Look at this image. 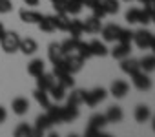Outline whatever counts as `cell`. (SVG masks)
Returning a JSON list of instances; mask_svg holds the SVG:
<instances>
[{"label": "cell", "mask_w": 155, "mask_h": 137, "mask_svg": "<svg viewBox=\"0 0 155 137\" xmlns=\"http://www.w3.org/2000/svg\"><path fill=\"white\" fill-rule=\"evenodd\" d=\"M144 9H146L150 15H153V13H155V0H146V2H144Z\"/></svg>", "instance_id": "obj_43"}, {"label": "cell", "mask_w": 155, "mask_h": 137, "mask_svg": "<svg viewBox=\"0 0 155 137\" xmlns=\"http://www.w3.org/2000/svg\"><path fill=\"white\" fill-rule=\"evenodd\" d=\"M11 108H13V113H17V115H26L28 110H29V101H28L26 97H17V99H13Z\"/></svg>", "instance_id": "obj_13"}, {"label": "cell", "mask_w": 155, "mask_h": 137, "mask_svg": "<svg viewBox=\"0 0 155 137\" xmlns=\"http://www.w3.org/2000/svg\"><path fill=\"white\" fill-rule=\"evenodd\" d=\"M24 2H26V6H29V8L38 6V0H24Z\"/></svg>", "instance_id": "obj_47"}, {"label": "cell", "mask_w": 155, "mask_h": 137, "mask_svg": "<svg viewBox=\"0 0 155 137\" xmlns=\"http://www.w3.org/2000/svg\"><path fill=\"white\" fill-rule=\"evenodd\" d=\"M91 9H93V17H97V18H101V20L106 17V11H104V8H102V4H101V2H99V4H95Z\"/></svg>", "instance_id": "obj_41"}, {"label": "cell", "mask_w": 155, "mask_h": 137, "mask_svg": "<svg viewBox=\"0 0 155 137\" xmlns=\"http://www.w3.org/2000/svg\"><path fill=\"white\" fill-rule=\"evenodd\" d=\"M6 35V28H4V24L0 22V40H2V37Z\"/></svg>", "instance_id": "obj_48"}, {"label": "cell", "mask_w": 155, "mask_h": 137, "mask_svg": "<svg viewBox=\"0 0 155 137\" xmlns=\"http://www.w3.org/2000/svg\"><path fill=\"white\" fill-rule=\"evenodd\" d=\"M108 97V92L104 88H95V90H90V92H84V104L88 106H97L99 102H102L104 99Z\"/></svg>", "instance_id": "obj_2"}, {"label": "cell", "mask_w": 155, "mask_h": 137, "mask_svg": "<svg viewBox=\"0 0 155 137\" xmlns=\"http://www.w3.org/2000/svg\"><path fill=\"white\" fill-rule=\"evenodd\" d=\"M68 104H73V106L84 104V90H73L71 95L68 97Z\"/></svg>", "instance_id": "obj_31"}, {"label": "cell", "mask_w": 155, "mask_h": 137, "mask_svg": "<svg viewBox=\"0 0 155 137\" xmlns=\"http://www.w3.org/2000/svg\"><path fill=\"white\" fill-rule=\"evenodd\" d=\"M101 31H102V38H104V42H115V40L119 38V31H120V28L115 26V24H108V26H104Z\"/></svg>", "instance_id": "obj_12"}, {"label": "cell", "mask_w": 155, "mask_h": 137, "mask_svg": "<svg viewBox=\"0 0 155 137\" xmlns=\"http://www.w3.org/2000/svg\"><path fill=\"white\" fill-rule=\"evenodd\" d=\"M139 22H140V24H144V26H146V24H150V22H151V15H150L146 9H140V15H139Z\"/></svg>", "instance_id": "obj_42"}, {"label": "cell", "mask_w": 155, "mask_h": 137, "mask_svg": "<svg viewBox=\"0 0 155 137\" xmlns=\"http://www.w3.org/2000/svg\"><path fill=\"white\" fill-rule=\"evenodd\" d=\"M9 11H13V2L11 0H0V13L6 15Z\"/></svg>", "instance_id": "obj_40"}, {"label": "cell", "mask_w": 155, "mask_h": 137, "mask_svg": "<svg viewBox=\"0 0 155 137\" xmlns=\"http://www.w3.org/2000/svg\"><path fill=\"white\" fill-rule=\"evenodd\" d=\"M57 82H60L66 90L68 88H73L75 86V79H73V73H64L60 77H57Z\"/></svg>", "instance_id": "obj_36"}, {"label": "cell", "mask_w": 155, "mask_h": 137, "mask_svg": "<svg viewBox=\"0 0 155 137\" xmlns=\"http://www.w3.org/2000/svg\"><path fill=\"white\" fill-rule=\"evenodd\" d=\"M66 60V66H68V70L69 73H77V72H81L82 70V66H84V60L77 55V53H71V55H66L64 57Z\"/></svg>", "instance_id": "obj_6"}, {"label": "cell", "mask_w": 155, "mask_h": 137, "mask_svg": "<svg viewBox=\"0 0 155 137\" xmlns=\"http://www.w3.org/2000/svg\"><path fill=\"white\" fill-rule=\"evenodd\" d=\"M6 119H8V112H6V108H4V106H0V124H2Z\"/></svg>", "instance_id": "obj_45"}, {"label": "cell", "mask_w": 155, "mask_h": 137, "mask_svg": "<svg viewBox=\"0 0 155 137\" xmlns=\"http://www.w3.org/2000/svg\"><path fill=\"white\" fill-rule=\"evenodd\" d=\"M120 70H122L124 73H128V75H133V73L140 72V64H139V60H137V58L126 57V58H122V60H120Z\"/></svg>", "instance_id": "obj_8"}, {"label": "cell", "mask_w": 155, "mask_h": 137, "mask_svg": "<svg viewBox=\"0 0 155 137\" xmlns=\"http://www.w3.org/2000/svg\"><path fill=\"white\" fill-rule=\"evenodd\" d=\"M106 124H108V119H106L104 113H95V115H91V117H90V122H88V126L97 128V130H102Z\"/></svg>", "instance_id": "obj_26"}, {"label": "cell", "mask_w": 155, "mask_h": 137, "mask_svg": "<svg viewBox=\"0 0 155 137\" xmlns=\"http://www.w3.org/2000/svg\"><path fill=\"white\" fill-rule=\"evenodd\" d=\"M57 82V79H55V75L53 73H40L38 77H37V88L38 90H44V92H49V88L53 86Z\"/></svg>", "instance_id": "obj_9"}, {"label": "cell", "mask_w": 155, "mask_h": 137, "mask_svg": "<svg viewBox=\"0 0 155 137\" xmlns=\"http://www.w3.org/2000/svg\"><path fill=\"white\" fill-rule=\"evenodd\" d=\"M44 60L42 58H33L29 64H28V73L31 77H38L40 73H44Z\"/></svg>", "instance_id": "obj_19"}, {"label": "cell", "mask_w": 155, "mask_h": 137, "mask_svg": "<svg viewBox=\"0 0 155 137\" xmlns=\"http://www.w3.org/2000/svg\"><path fill=\"white\" fill-rule=\"evenodd\" d=\"M82 29L86 31V33H91V35H95V33H99L101 29H102V24H101V18H97V17H90V18H86L84 22H82Z\"/></svg>", "instance_id": "obj_10"}, {"label": "cell", "mask_w": 155, "mask_h": 137, "mask_svg": "<svg viewBox=\"0 0 155 137\" xmlns=\"http://www.w3.org/2000/svg\"><path fill=\"white\" fill-rule=\"evenodd\" d=\"M0 44H2V49L6 53H15V51H18L20 37H18L17 31H6V35L2 37V40H0Z\"/></svg>", "instance_id": "obj_1"}, {"label": "cell", "mask_w": 155, "mask_h": 137, "mask_svg": "<svg viewBox=\"0 0 155 137\" xmlns=\"http://www.w3.org/2000/svg\"><path fill=\"white\" fill-rule=\"evenodd\" d=\"M37 26H38L40 31H44V33H53V31H55V24H53V18H51L49 15H42L40 22H38Z\"/></svg>", "instance_id": "obj_29"}, {"label": "cell", "mask_w": 155, "mask_h": 137, "mask_svg": "<svg viewBox=\"0 0 155 137\" xmlns=\"http://www.w3.org/2000/svg\"><path fill=\"white\" fill-rule=\"evenodd\" d=\"M46 110H48L46 113H48V117L53 121V124L62 122V106H53V104H49Z\"/></svg>", "instance_id": "obj_27"}, {"label": "cell", "mask_w": 155, "mask_h": 137, "mask_svg": "<svg viewBox=\"0 0 155 137\" xmlns=\"http://www.w3.org/2000/svg\"><path fill=\"white\" fill-rule=\"evenodd\" d=\"M79 42H81V38H73V37H69L68 40H64V42L60 44V48H62V53H64V55H71V53H77V48H79Z\"/></svg>", "instance_id": "obj_22"}, {"label": "cell", "mask_w": 155, "mask_h": 137, "mask_svg": "<svg viewBox=\"0 0 155 137\" xmlns=\"http://www.w3.org/2000/svg\"><path fill=\"white\" fill-rule=\"evenodd\" d=\"M124 2H131V0H124Z\"/></svg>", "instance_id": "obj_53"}, {"label": "cell", "mask_w": 155, "mask_h": 137, "mask_svg": "<svg viewBox=\"0 0 155 137\" xmlns=\"http://www.w3.org/2000/svg\"><path fill=\"white\" fill-rule=\"evenodd\" d=\"M133 117H135V121H137V122H146V121L151 117V112H150V108H148L146 104H139V106L135 108Z\"/></svg>", "instance_id": "obj_24"}, {"label": "cell", "mask_w": 155, "mask_h": 137, "mask_svg": "<svg viewBox=\"0 0 155 137\" xmlns=\"http://www.w3.org/2000/svg\"><path fill=\"white\" fill-rule=\"evenodd\" d=\"M151 22H155V13H153V15H151Z\"/></svg>", "instance_id": "obj_50"}, {"label": "cell", "mask_w": 155, "mask_h": 137, "mask_svg": "<svg viewBox=\"0 0 155 137\" xmlns=\"http://www.w3.org/2000/svg\"><path fill=\"white\" fill-rule=\"evenodd\" d=\"M68 33L73 37V38H81V35L84 33V29H82V20H79V18H69V26H68Z\"/></svg>", "instance_id": "obj_21"}, {"label": "cell", "mask_w": 155, "mask_h": 137, "mask_svg": "<svg viewBox=\"0 0 155 137\" xmlns=\"http://www.w3.org/2000/svg\"><path fill=\"white\" fill-rule=\"evenodd\" d=\"M49 95L55 99V101H62L66 97V88L60 84V82H55L51 88H49Z\"/></svg>", "instance_id": "obj_32"}, {"label": "cell", "mask_w": 155, "mask_h": 137, "mask_svg": "<svg viewBox=\"0 0 155 137\" xmlns=\"http://www.w3.org/2000/svg\"><path fill=\"white\" fill-rule=\"evenodd\" d=\"M37 49H38V44H37L35 38H20L18 51H22L24 55H33Z\"/></svg>", "instance_id": "obj_14"}, {"label": "cell", "mask_w": 155, "mask_h": 137, "mask_svg": "<svg viewBox=\"0 0 155 137\" xmlns=\"http://www.w3.org/2000/svg\"><path fill=\"white\" fill-rule=\"evenodd\" d=\"M51 18H53L55 29L68 31V26H69V17H68V13H55V15H51Z\"/></svg>", "instance_id": "obj_17"}, {"label": "cell", "mask_w": 155, "mask_h": 137, "mask_svg": "<svg viewBox=\"0 0 155 137\" xmlns=\"http://www.w3.org/2000/svg\"><path fill=\"white\" fill-rule=\"evenodd\" d=\"M33 95H35V101H37L42 108H48V106L51 104V102H49V95H48V92H44V90H38V88H37V90L33 92Z\"/></svg>", "instance_id": "obj_33"}, {"label": "cell", "mask_w": 155, "mask_h": 137, "mask_svg": "<svg viewBox=\"0 0 155 137\" xmlns=\"http://www.w3.org/2000/svg\"><path fill=\"white\" fill-rule=\"evenodd\" d=\"M48 57H49L51 62H58V60H62L66 55L62 53L60 44H58V42H53V44H49V48H48Z\"/></svg>", "instance_id": "obj_20"}, {"label": "cell", "mask_w": 155, "mask_h": 137, "mask_svg": "<svg viewBox=\"0 0 155 137\" xmlns=\"http://www.w3.org/2000/svg\"><path fill=\"white\" fill-rule=\"evenodd\" d=\"M119 42H128V44H131V40H133V31H130V29H122L120 28V31H119V38H117Z\"/></svg>", "instance_id": "obj_38"}, {"label": "cell", "mask_w": 155, "mask_h": 137, "mask_svg": "<svg viewBox=\"0 0 155 137\" xmlns=\"http://www.w3.org/2000/svg\"><path fill=\"white\" fill-rule=\"evenodd\" d=\"M18 15H20V20L26 22V24H38L40 18H42V15L35 9H20Z\"/></svg>", "instance_id": "obj_11"}, {"label": "cell", "mask_w": 155, "mask_h": 137, "mask_svg": "<svg viewBox=\"0 0 155 137\" xmlns=\"http://www.w3.org/2000/svg\"><path fill=\"white\" fill-rule=\"evenodd\" d=\"M15 137H31L33 135V130L26 124V122H22V124H18L17 128H15Z\"/></svg>", "instance_id": "obj_35"}, {"label": "cell", "mask_w": 155, "mask_h": 137, "mask_svg": "<svg viewBox=\"0 0 155 137\" xmlns=\"http://www.w3.org/2000/svg\"><path fill=\"white\" fill-rule=\"evenodd\" d=\"M139 64H140V70L146 72V73L155 72V53H153V55H146V57H142V58L139 60Z\"/></svg>", "instance_id": "obj_25"}, {"label": "cell", "mask_w": 155, "mask_h": 137, "mask_svg": "<svg viewBox=\"0 0 155 137\" xmlns=\"http://www.w3.org/2000/svg\"><path fill=\"white\" fill-rule=\"evenodd\" d=\"M139 2H140V4H144V2H146V0H139Z\"/></svg>", "instance_id": "obj_52"}, {"label": "cell", "mask_w": 155, "mask_h": 137, "mask_svg": "<svg viewBox=\"0 0 155 137\" xmlns=\"http://www.w3.org/2000/svg\"><path fill=\"white\" fill-rule=\"evenodd\" d=\"M101 2V0H82V4L86 6V8H93L95 4H99Z\"/></svg>", "instance_id": "obj_46"}, {"label": "cell", "mask_w": 155, "mask_h": 137, "mask_svg": "<svg viewBox=\"0 0 155 137\" xmlns=\"http://www.w3.org/2000/svg\"><path fill=\"white\" fill-rule=\"evenodd\" d=\"M84 4H82V0H68L66 2V13L68 15H79L82 11Z\"/></svg>", "instance_id": "obj_28"}, {"label": "cell", "mask_w": 155, "mask_h": 137, "mask_svg": "<svg viewBox=\"0 0 155 137\" xmlns=\"http://www.w3.org/2000/svg\"><path fill=\"white\" fill-rule=\"evenodd\" d=\"M77 117H79V106H73V104L62 106V122H71Z\"/></svg>", "instance_id": "obj_16"}, {"label": "cell", "mask_w": 155, "mask_h": 137, "mask_svg": "<svg viewBox=\"0 0 155 137\" xmlns=\"http://www.w3.org/2000/svg\"><path fill=\"white\" fill-rule=\"evenodd\" d=\"M55 13H66V2L68 0H51Z\"/></svg>", "instance_id": "obj_39"}, {"label": "cell", "mask_w": 155, "mask_h": 137, "mask_svg": "<svg viewBox=\"0 0 155 137\" xmlns=\"http://www.w3.org/2000/svg\"><path fill=\"white\" fill-rule=\"evenodd\" d=\"M51 126H53V121L48 117V113L38 115V117H37V121H35V130H33V135L40 137V135H44V132H48Z\"/></svg>", "instance_id": "obj_5"}, {"label": "cell", "mask_w": 155, "mask_h": 137, "mask_svg": "<svg viewBox=\"0 0 155 137\" xmlns=\"http://www.w3.org/2000/svg\"><path fill=\"white\" fill-rule=\"evenodd\" d=\"M97 133H101V130H97V128H91V126H88V128H86V135H88V137H91V135H97Z\"/></svg>", "instance_id": "obj_44"}, {"label": "cell", "mask_w": 155, "mask_h": 137, "mask_svg": "<svg viewBox=\"0 0 155 137\" xmlns=\"http://www.w3.org/2000/svg\"><path fill=\"white\" fill-rule=\"evenodd\" d=\"M153 130H155V117H153Z\"/></svg>", "instance_id": "obj_51"}, {"label": "cell", "mask_w": 155, "mask_h": 137, "mask_svg": "<svg viewBox=\"0 0 155 137\" xmlns=\"http://www.w3.org/2000/svg\"><path fill=\"white\" fill-rule=\"evenodd\" d=\"M77 55H79L82 60H88L90 57H93L91 55V49H90V42H79V48H77Z\"/></svg>", "instance_id": "obj_34"}, {"label": "cell", "mask_w": 155, "mask_h": 137, "mask_svg": "<svg viewBox=\"0 0 155 137\" xmlns=\"http://www.w3.org/2000/svg\"><path fill=\"white\" fill-rule=\"evenodd\" d=\"M90 49H91V55L93 57H106L108 55V48L101 40H91L90 42Z\"/></svg>", "instance_id": "obj_23"}, {"label": "cell", "mask_w": 155, "mask_h": 137, "mask_svg": "<svg viewBox=\"0 0 155 137\" xmlns=\"http://www.w3.org/2000/svg\"><path fill=\"white\" fill-rule=\"evenodd\" d=\"M131 81H133V86L139 90V92H148L150 88H151V79L148 77V73L146 72H137V73H133L131 75Z\"/></svg>", "instance_id": "obj_4"}, {"label": "cell", "mask_w": 155, "mask_h": 137, "mask_svg": "<svg viewBox=\"0 0 155 137\" xmlns=\"http://www.w3.org/2000/svg\"><path fill=\"white\" fill-rule=\"evenodd\" d=\"M139 15H140V9H137V8L128 9L126 11V22L128 24H137L139 22Z\"/></svg>", "instance_id": "obj_37"}, {"label": "cell", "mask_w": 155, "mask_h": 137, "mask_svg": "<svg viewBox=\"0 0 155 137\" xmlns=\"http://www.w3.org/2000/svg\"><path fill=\"white\" fill-rule=\"evenodd\" d=\"M128 92H130V86H128L126 81H113V82H111L110 93H111L115 99H122V97H126Z\"/></svg>", "instance_id": "obj_7"}, {"label": "cell", "mask_w": 155, "mask_h": 137, "mask_svg": "<svg viewBox=\"0 0 155 137\" xmlns=\"http://www.w3.org/2000/svg\"><path fill=\"white\" fill-rule=\"evenodd\" d=\"M106 115V119H108V122H120L122 119H124V113H122V108L120 106H110L108 108V112L104 113Z\"/></svg>", "instance_id": "obj_18"}, {"label": "cell", "mask_w": 155, "mask_h": 137, "mask_svg": "<svg viewBox=\"0 0 155 137\" xmlns=\"http://www.w3.org/2000/svg\"><path fill=\"white\" fill-rule=\"evenodd\" d=\"M151 40H153V33L148 31V29H144V28L133 33V42H135L137 48H140V49L150 48V46H151Z\"/></svg>", "instance_id": "obj_3"}, {"label": "cell", "mask_w": 155, "mask_h": 137, "mask_svg": "<svg viewBox=\"0 0 155 137\" xmlns=\"http://www.w3.org/2000/svg\"><path fill=\"white\" fill-rule=\"evenodd\" d=\"M130 51H131V44H128V42H119V44L111 49V55H113L115 58L122 60V58L130 57Z\"/></svg>", "instance_id": "obj_15"}, {"label": "cell", "mask_w": 155, "mask_h": 137, "mask_svg": "<svg viewBox=\"0 0 155 137\" xmlns=\"http://www.w3.org/2000/svg\"><path fill=\"white\" fill-rule=\"evenodd\" d=\"M101 4H102L106 15H115V13H119V9H120L119 0H101Z\"/></svg>", "instance_id": "obj_30"}, {"label": "cell", "mask_w": 155, "mask_h": 137, "mask_svg": "<svg viewBox=\"0 0 155 137\" xmlns=\"http://www.w3.org/2000/svg\"><path fill=\"white\" fill-rule=\"evenodd\" d=\"M150 48H151V51L155 53V35H153V40H151V46H150Z\"/></svg>", "instance_id": "obj_49"}]
</instances>
